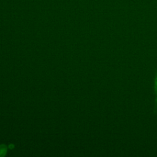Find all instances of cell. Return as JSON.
<instances>
[{
	"label": "cell",
	"instance_id": "6da1fadb",
	"mask_svg": "<svg viewBox=\"0 0 157 157\" xmlns=\"http://www.w3.org/2000/svg\"><path fill=\"white\" fill-rule=\"evenodd\" d=\"M7 149V147L5 145L2 144L0 145V156H4L6 154Z\"/></svg>",
	"mask_w": 157,
	"mask_h": 157
},
{
	"label": "cell",
	"instance_id": "7a4b0ae2",
	"mask_svg": "<svg viewBox=\"0 0 157 157\" xmlns=\"http://www.w3.org/2000/svg\"><path fill=\"white\" fill-rule=\"evenodd\" d=\"M155 94H156V101H155V109H156V104H157V92H156V88H157V72H156V76H155Z\"/></svg>",
	"mask_w": 157,
	"mask_h": 157
}]
</instances>
